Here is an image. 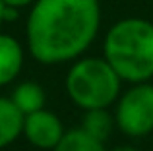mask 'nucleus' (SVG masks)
I'll return each instance as SVG.
<instances>
[{"instance_id":"obj_12","label":"nucleus","mask_w":153,"mask_h":151,"mask_svg":"<svg viewBox=\"0 0 153 151\" xmlns=\"http://www.w3.org/2000/svg\"><path fill=\"white\" fill-rule=\"evenodd\" d=\"M108 151H140V149L134 147V145H116V147H112Z\"/></svg>"},{"instance_id":"obj_11","label":"nucleus","mask_w":153,"mask_h":151,"mask_svg":"<svg viewBox=\"0 0 153 151\" xmlns=\"http://www.w3.org/2000/svg\"><path fill=\"white\" fill-rule=\"evenodd\" d=\"M6 6L16 8V10H23V8H31L37 0H2Z\"/></svg>"},{"instance_id":"obj_1","label":"nucleus","mask_w":153,"mask_h":151,"mask_svg":"<svg viewBox=\"0 0 153 151\" xmlns=\"http://www.w3.org/2000/svg\"><path fill=\"white\" fill-rule=\"evenodd\" d=\"M99 29V0H37L29 8L25 41L39 64L58 66L82 58Z\"/></svg>"},{"instance_id":"obj_4","label":"nucleus","mask_w":153,"mask_h":151,"mask_svg":"<svg viewBox=\"0 0 153 151\" xmlns=\"http://www.w3.org/2000/svg\"><path fill=\"white\" fill-rule=\"evenodd\" d=\"M116 128L128 138H146L153 132V83H132L114 103Z\"/></svg>"},{"instance_id":"obj_7","label":"nucleus","mask_w":153,"mask_h":151,"mask_svg":"<svg viewBox=\"0 0 153 151\" xmlns=\"http://www.w3.org/2000/svg\"><path fill=\"white\" fill-rule=\"evenodd\" d=\"M10 99L14 101V105L19 109V113L23 116L27 114H33L37 110L47 109V91L41 83L37 81H19L18 85L14 87V91L10 93Z\"/></svg>"},{"instance_id":"obj_6","label":"nucleus","mask_w":153,"mask_h":151,"mask_svg":"<svg viewBox=\"0 0 153 151\" xmlns=\"http://www.w3.org/2000/svg\"><path fill=\"white\" fill-rule=\"evenodd\" d=\"M23 47L16 37L0 33V87L12 83L23 68Z\"/></svg>"},{"instance_id":"obj_9","label":"nucleus","mask_w":153,"mask_h":151,"mask_svg":"<svg viewBox=\"0 0 153 151\" xmlns=\"http://www.w3.org/2000/svg\"><path fill=\"white\" fill-rule=\"evenodd\" d=\"M82 130H85L89 136L97 138L99 141L107 144L108 136L112 134V130L116 128L114 114L108 113V109H95V110H85L82 120Z\"/></svg>"},{"instance_id":"obj_5","label":"nucleus","mask_w":153,"mask_h":151,"mask_svg":"<svg viewBox=\"0 0 153 151\" xmlns=\"http://www.w3.org/2000/svg\"><path fill=\"white\" fill-rule=\"evenodd\" d=\"M66 134L62 120L58 114L49 109L37 110L23 118V134L22 136L37 149H54L62 136Z\"/></svg>"},{"instance_id":"obj_3","label":"nucleus","mask_w":153,"mask_h":151,"mask_svg":"<svg viewBox=\"0 0 153 151\" xmlns=\"http://www.w3.org/2000/svg\"><path fill=\"white\" fill-rule=\"evenodd\" d=\"M122 79L105 56H82L66 72V93L76 107L85 113L108 109L122 93Z\"/></svg>"},{"instance_id":"obj_8","label":"nucleus","mask_w":153,"mask_h":151,"mask_svg":"<svg viewBox=\"0 0 153 151\" xmlns=\"http://www.w3.org/2000/svg\"><path fill=\"white\" fill-rule=\"evenodd\" d=\"M23 118L10 97H0V149L12 145L23 134Z\"/></svg>"},{"instance_id":"obj_10","label":"nucleus","mask_w":153,"mask_h":151,"mask_svg":"<svg viewBox=\"0 0 153 151\" xmlns=\"http://www.w3.org/2000/svg\"><path fill=\"white\" fill-rule=\"evenodd\" d=\"M52 151H108V149L105 141H99L97 138L89 136L85 130L72 128L66 130V134Z\"/></svg>"},{"instance_id":"obj_13","label":"nucleus","mask_w":153,"mask_h":151,"mask_svg":"<svg viewBox=\"0 0 153 151\" xmlns=\"http://www.w3.org/2000/svg\"><path fill=\"white\" fill-rule=\"evenodd\" d=\"M4 12H6V4L0 0V25H2V23H6V21H4Z\"/></svg>"},{"instance_id":"obj_2","label":"nucleus","mask_w":153,"mask_h":151,"mask_svg":"<svg viewBox=\"0 0 153 151\" xmlns=\"http://www.w3.org/2000/svg\"><path fill=\"white\" fill-rule=\"evenodd\" d=\"M103 56L126 83L153 79V23L143 18H122L108 27Z\"/></svg>"}]
</instances>
